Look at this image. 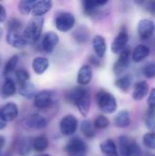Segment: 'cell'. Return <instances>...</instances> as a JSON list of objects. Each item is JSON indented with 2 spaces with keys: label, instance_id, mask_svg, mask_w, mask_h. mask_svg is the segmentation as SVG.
<instances>
[{
  "label": "cell",
  "instance_id": "6da1fadb",
  "mask_svg": "<svg viewBox=\"0 0 155 156\" xmlns=\"http://www.w3.org/2000/svg\"><path fill=\"white\" fill-rule=\"evenodd\" d=\"M67 100L76 105L79 113L86 117L90 108V99L88 90L82 87H76L67 94Z\"/></svg>",
  "mask_w": 155,
  "mask_h": 156
},
{
  "label": "cell",
  "instance_id": "7a4b0ae2",
  "mask_svg": "<svg viewBox=\"0 0 155 156\" xmlns=\"http://www.w3.org/2000/svg\"><path fill=\"white\" fill-rule=\"evenodd\" d=\"M108 4V1H83V11L86 16L98 20L101 19L108 14V11L104 10V6Z\"/></svg>",
  "mask_w": 155,
  "mask_h": 156
},
{
  "label": "cell",
  "instance_id": "3957f363",
  "mask_svg": "<svg viewBox=\"0 0 155 156\" xmlns=\"http://www.w3.org/2000/svg\"><path fill=\"white\" fill-rule=\"evenodd\" d=\"M43 25H44V18L36 17V16L28 23L23 33V37L26 40L27 44H33L39 38L42 32Z\"/></svg>",
  "mask_w": 155,
  "mask_h": 156
},
{
  "label": "cell",
  "instance_id": "277c9868",
  "mask_svg": "<svg viewBox=\"0 0 155 156\" xmlns=\"http://www.w3.org/2000/svg\"><path fill=\"white\" fill-rule=\"evenodd\" d=\"M96 101L100 110L104 113H113L117 110V101L115 97L106 90H100L97 93Z\"/></svg>",
  "mask_w": 155,
  "mask_h": 156
},
{
  "label": "cell",
  "instance_id": "5b68a950",
  "mask_svg": "<svg viewBox=\"0 0 155 156\" xmlns=\"http://www.w3.org/2000/svg\"><path fill=\"white\" fill-rule=\"evenodd\" d=\"M55 26L60 32H68L75 25V16L69 12H59L55 16Z\"/></svg>",
  "mask_w": 155,
  "mask_h": 156
},
{
  "label": "cell",
  "instance_id": "8992f818",
  "mask_svg": "<svg viewBox=\"0 0 155 156\" xmlns=\"http://www.w3.org/2000/svg\"><path fill=\"white\" fill-rule=\"evenodd\" d=\"M65 150L69 156H85L88 148L84 141L79 137H73L67 143Z\"/></svg>",
  "mask_w": 155,
  "mask_h": 156
},
{
  "label": "cell",
  "instance_id": "52a82bcc",
  "mask_svg": "<svg viewBox=\"0 0 155 156\" xmlns=\"http://www.w3.org/2000/svg\"><path fill=\"white\" fill-rule=\"evenodd\" d=\"M132 58L131 49L130 48H126L119 56L118 60L115 62L113 66V72L117 76H122L129 68L130 61Z\"/></svg>",
  "mask_w": 155,
  "mask_h": 156
},
{
  "label": "cell",
  "instance_id": "ba28073f",
  "mask_svg": "<svg viewBox=\"0 0 155 156\" xmlns=\"http://www.w3.org/2000/svg\"><path fill=\"white\" fill-rule=\"evenodd\" d=\"M79 125V121L74 115H66L64 116L59 122L60 133L65 136L73 135Z\"/></svg>",
  "mask_w": 155,
  "mask_h": 156
},
{
  "label": "cell",
  "instance_id": "9c48e42d",
  "mask_svg": "<svg viewBox=\"0 0 155 156\" xmlns=\"http://www.w3.org/2000/svg\"><path fill=\"white\" fill-rule=\"evenodd\" d=\"M53 104V92L50 90H41L34 98V105L39 110H46Z\"/></svg>",
  "mask_w": 155,
  "mask_h": 156
},
{
  "label": "cell",
  "instance_id": "30bf717a",
  "mask_svg": "<svg viewBox=\"0 0 155 156\" xmlns=\"http://www.w3.org/2000/svg\"><path fill=\"white\" fill-rule=\"evenodd\" d=\"M138 35L141 39L145 40L150 38L155 31V24L150 19H142L138 23L137 27Z\"/></svg>",
  "mask_w": 155,
  "mask_h": 156
},
{
  "label": "cell",
  "instance_id": "8fae6325",
  "mask_svg": "<svg viewBox=\"0 0 155 156\" xmlns=\"http://www.w3.org/2000/svg\"><path fill=\"white\" fill-rule=\"evenodd\" d=\"M128 40H129V37L126 30H121L111 43V51L114 54H118V53L121 54L126 48Z\"/></svg>",
  "mask_w": 155,
  "mask_h": 156
},
{
  "label": "cell",
  "instance_id": "7c38bea8",
  "mask_svg": "<svg viewBox=\"0 0 155 156\" xmlns=\"http://www.w3.org/2000/svg\"><path fill=\"white\" fill-rule=\"evenodd\" d=\"M58 41H59L58 36L55 32L53 31L47 32L44 35L42 41H41L42 49L47 53H51L54 50V48L57 47V45L58 44Z\"/></svg>",
  "mask_w": 155,
  "mask_h": 156
},
{
  "label": "cell",
  "instance_id": "4fadbf2b",
  "mask_svg": "<svg viewBox=\"0 0 155 156\" xmlns=\"http://www.w3.org/2000/svg\"><path fill=\"white\" fill-rule=\"evenodd\" d=\"M18 115V108L14 102H8L0 109V117L5 122H12Z\"/></svg>",
  "mask_w": 155,
  "mask_h": 156
},
{
  "label": "cell",
  "instance_id": "5bb4252c",
  "mask_svg": "<svg viewBox=\"0 0 155 156\" xmlns=\"http://www.w3.org/2000/svg\"><path fill=\"white\" fill-rule=\"evenodd\" d=\"M92 76H93V70H92L91 66L83 65L79 69V72H78V76H77L78 83L81 86H86L91 81Z\"/></svg>",
  "mask_w": 155,
  "mask_h": 156
},
{
  "label": "cell",
  "instance_id": "9a60e30c",
  "mask_svg": "<svg viewBox=\"0 0 155 156\" xmlns=\"http://www.w3.org/2000/svg\"><path fill=\"white\" fill-rule=\"evenodd\" d=\"M6 42L15 48H23L27 45L26 40L20 34L16 31H8L6 35Z\"/></svg>",
  "mask_w": 155,
  "mask_h": 156
},
{
  "label": "cell",
  "instance_id": "2e32d148",
  "mask_svg": "<svg viewBox=\"0 0 155 156\" xmlns=\"http://www.w3.org/2000/svg\"><path fill=\"white\" fill-rule=\"evenodd\" d=\"M92 47L96 56L99 58H102L107 50V44L105 38L100 35H96L92 39Z\"/></svg>",
  "mask_w": 155,
  "mask_h": 156
},
{
  "label": "cell",
  "instance_id": "e0dca14e",
  "mask_svg": "<svg viewBox=\"0 0 155 156\" xmlns=\"http://www.w3.org/2000/svg\"><path fill=\"white\" fill-rule=\"evenodd\" d=\"M26 124L28 127H30L32 129L41 130V129H44L45 127H47L48 121L44 116L38 114V113H34L28 117V119L26 121Z\"/></svg>",
  "mask_w": 155,
  "mask_h": 156
},
{
  "label": "cell",
  "instance_id": "ac0fdd59",
  "mask_svg": "<svg viewBox=\"0 0 155 156\" xmlns=\"http://www.w3.org/2000/svg\"><path fill=\"white\" fill-rule=\"evenodd\" d=\"M149 86L148 83L144 80L138 81L133 86V91H132V98L135 101H142L148 93Z\"/></svg>",
  "mask_w": 155,
  "mask_h": 156
},
{
  "label": "cell",
  "instance_id": "d6986e66",
  "mask_svg": "<svg viewBox=\"0 0 155 156\" xmlns=\"http://www.w3.org/2000/svg\"><path fill=\"white\" fill-rule=\"evenodd\" d=\"M52 7V2L48 0H42L37 1L34 8H33V15L36 17H42L43 15L47 14Z\"/></svg>",
  "mask_w": 155,
  "mask_h": 156
},
{
  "label": "cell",
  "instance_id": "ffe728a7",
  "mask_svg": "<svg viewBox=\"0 0 155 156\" xmlns=\"http://www.w3.org/2000/svg\"><path fill=\"white\" fill-rule=\"evenodd\" d=\"M49 67V61L45 57H37L32 61V69L37 75L43 74Z\"/></svg>",
  "mask_w": 155,
  "mask_h": 156
},
{
  "label": "cell",
  "instance_id": "44dd1931",
  "mask_svg": "<svg viewBox=\"0 0 155 156\" xmlns=\"http://www.w3.org/2000/svg\"><path fill=\"white\" fill-rule=\"evenodd\" d=\"M150 54V48L145 46V45H138L137 47L134 48L132 53V59L139 63L143 61L144 58H146Z\"/></svg>",
  "mask_w": 155,
  "mask_h": 156
},
{
  "label": "cell",
  "instance_id": "7402d4cb",
  "mask_svg": "<svg viewBox=\"0 0 155 156\" xmlns=\"http://www.w3.org/2000/svg\"><path fill=\"white\" fill-rule=\"evenodd\" d=\"M114 124L118 128H126L131 124L130 112L127 110H122L118 112L114 118Z\"/></svg>",
  "mask_w": 155,
  "mask_h": 156
},
{
  "label": "cell",
  "instance_id": "603a6c76",
  "mask_svg": "<svg viewBox=\"0 0 155 156\" xmlns=\"http://www.w3.org/2000/svg\"><path fill=\"white\" fill-rule=\"evenodd\" d=\"M100 149L101 153L106 156H119L116 144L111 139L102 142L100 144Z\"/></svg>",
  "mask_w": 155,
  "mask_h": 156
},
{
  "label": "cell",
  "instance_id": "cb8c5ba5",
  "mask_svg": "<svg viewBox=\"0 0 155 156\" xmlns=\"http://www.w3.org/2000/svg\"><path fill=\"white\" fill-rule=\"evenodd\" d=\"M18 92L19 94L26 98V99H28V100H31V99H34L37 93V89L35 87L34 84H32L31 82H26L25 84H22V85H19V89H18Z\"/></svg>",
  "mask_w": 155,
  "mask_h": 156
},
{
  "label": "cell",
  "instance_id": "d4e9b609",
  "mask_svg": "<svg viewBox=\"0 0 155 156\" xmlns=\"http://www.w3.org/2000/svg\"><path fill=\"white\" fill-rule=\"evenodd\" d=\"M80 131L83 133V135L88 139H91L96 135L94 123H92L90 120H84L81 122Z\"/></svg>",
  "mask_w": 155,
  "mask_h": 156
},
{
  "label": "cell",
  "instance_id": "484cf974",
  "mask_svg": "<svg viewBox=\"0 0 155 156\" xmlns=\"http://www.w3.org/2000/svg\"><path fill=\"white\" fill-rule=\"evenodd\" d=\"M33 149L37 153H42L48 147V140L45 135H39L33 140Z\"/></svg>",
  "mask_w": 155,
  "mask_h": 156
},
{
  "label": "cell",
  "instance_id": "4316f807",
  "mask_svg": "<svg viewBox=\"0 0 155 156\" xmlns=\"http://www.w3.org/2000/svg\"><path fill=\"white\" fill-rule=\"evenodd\" d=\"M130 144L131 140L125 136L122 135L119 138V156H130Z\"/></svg>",
  "mask_w": 155,
  "mask_h": 156
},
{
  "label": "cell",
  "instance_id": "83f0119b",
  "mask_svg": "<svg viewBox=\"0 0 155 156\" xmlns=\"http://www.w3.org/2000/svg\"><path fill=\"white\" fill-rule=\"evenodd\" d=\"M16 90V84L14 82L13 80L7 78L3 85H2V88H1V92H2V95L5 96V97H10V96H13L15 94Z\"/></svg>",
  "mask_w": 155,
  "mask_h": 156
},
{
  "label": "cell",
  "instance_id": "f1b7e54d",
  "mask_svg": "<svg viewBox=\"0 0 155 156\" xmlns=\"http://www.w3.org/2000/svg\"><path fill=\"white\" fill-rule=\"evenodd\" d=\"M132 80L130 75H124L115 80V86L122 91H128L132 85Z\"/></svg>",
  "mask_w": 155,
  "mask_h": 156
},
{
  "label": "cell",
  "instance_id": "f546056e",
  "mask_svg": "<svg viewBox=\"0 0 155 156\" xmlns=\"http://www.w3.org/2000/svg\"><path fill=\"white\" fill-rule=\"evenodd\" d=\"M37 1L35 0H23L20 1L18 4V10L23 15H27L31 11H33V8L36 5Z\"/></svg>",
  "mask_w": 155,
  "mask_h": 156
},
{
  "label": "cell",
  "instance_id": "4dcf8cb0",
  "mask_svg": "<svg viewBox=\"0 0 155 156\" xmlns=\"http://www.w3.org/2000/svg\"><path fill=\"white\" fill-rule=\"evenodd\" d=\"M74 35V37H75V40L79 43V44H83V43H86L89 39V36H90V33L88 32L87 28L84 27H79L75 33L73 34Z\"/></svg>",
  "mask_w": 155,
  "mask_h": 156
},
{
  "label": "cell",
  "instance_id": "1f68e13d",
  "mask_svg": "<svg viewBox=\"0 0 155 156\" xmlns=\"http://www.w3.org/2000/svg\"><path fill=\"white\" fill-rule=\"evenodd\" d=\"M17 63H18V56L17 55H14L12 56L8 61L6 62L5 66V69H4V76H8L10 75L12 72L15 71L16 66H17Z\"/></svg>",
  "mask_w": 155,
  "mask_h": 156
},
{
  "label": "cell",
  "instance_id": "d6a6232c",
  "mask_svg": "<svg viewBox=\"0 0 155 156\" xmlns=\"http://www.w3.org/2000/svg\"><path fill=\"white\" fill-rule=\"evenodd\" d=\"M33 142H31L28 139H24L20 142L19 147H18V152L21 156H26L29 154L31 148H33Z\"/></svg>",
  "mask_w": 155,
  "mask_h": 156
},
{
  "label": "cell",
  "instance_id": "836d02e7",
  "mask_svg": "<svg viewBox=\"0 0 155 156\" xmlns=\"http://www.w3.org/2000/svg\"><path fill=\"white\" fill-rule=\"evenodd\" d=\"M143 144L146 148L150 150H155V133H145L143 136Z\"/></svg>",
  "mask_w": 155,
  "mask_h": 156
},
{
  "label": "cell",
  "instance_id": "e575fe53",
  "mask_svg": "<svg viewBox=\"0 0 155 156\" xmlns=\"http://www.w3.org/2000/svg\"><path fill=\"white\" fill-rule=\"evenodd\" d=\"M109 125H110V121L104 115H98L94 120V126L97 129L104 130L107 127H109Z\"/></svg>",
  "mask_w": 155,
  "mask_h": 156
},
{
  "label": "cell",
  "instance_id": "d590c367",
  "mask_svg": "<svg viewBox=\"0 0 155 156\" xmlns=\"http://www.w3.org/2000/svg\"><path fill=\"white\" fill-rule=\"evenodd\" d=\"M16 80L18 82L19 85H22V84H25L26 82H28L29 79H30V76H29V73L24 69H19L16 71Z\"/></svg>",
  "mask_w": 155,
  "mask_h": 156
},
{
  "label": "cell",
  "instance_id": "8d00e7d4",
  "mask_svg": "<svg viewBox=\"0 0 155 156\" xmlns=\"http://www.w3.org/2000/svg\"><path fill=\"white\" fill-rule=\"evenodd\" d=\"M145 124L146 127L149 130L154 131L155 130V110H150L148 111L145 118Z\"/></svg>",
  "mask_w": 155,
  "mask_h": 156
},
{
  "label": "cell",
  "instance_id": "74e56055",
  "mask_svg": "<svg viewBox=\"0 0 155 156\" xmlns=\"http://www.w3.org/2000/svg\"><path fill=\"white\" fill-rule=\"evenodd\" d=\"M143 75L148 79L155 78V62H150L146 64L143 69Z\"/></svg>",
  "mask_w": 155,
  "mask_h": 156
},
{
  "label": "cell",
  "instance_id": "f35d334b",
  "mask_svg": "<svg viewBox=\"0 0 155 156\" xmlns=\"http://www.w3.org/2000/svg\"><path fill=\"white\" fill-rule=\"evenodd\" d=\"M130 156H142V150L134 141H131L130 144Z\"/></svg>",
  "mask_w": 155,
  "mask_h": 156
},
{
  "label": "cell",
  "instance_id": "ab89813d",
  "mask_svg": "<svg viewBox=\"0 0 155 156\" xmlns=\"http://www.w3.org/2000/svg\"><path fill=\"white\" fill-rule=\"evenodd\" d=\"M21 27V21L16 19V18H13L8 22V28L9 31H16L17 32V29H19Z\"/></svg>",
  "mask_w": 155,
  "mask_h": 156
},
{
  "label": "cell",
  "instance_id": "60d3db41",
  "mask_svg": "<svg viewBox=\"0 0 155 156\" xmlns=\"http://www.w3.org/2000/svg\"><path fill=\"white\" fill-rule=\"evenodd\" d=\"M147 102L150 110H155V89H153L151 90Z\"/></svg>",
  "mask_w": 155,
  "mask_h": 156
},
{
  "label": "cell",
  "instance_id": "b9f144b4",
  "mask_svg": "<svg viewBox=\"0 0 155 156\" xmlns=\"http://www.w3.org/2000/svg\"><path fill=\"white\" fill-rule=\"evenodd\" d=\"M146 10L155 16V0L146 3Z\"/></svg>",
  "mask_w": 155,
  "mask_h": 156
},
{
  "label": "cell",
  "instance_id": "7bdbcfd3",
  "mask_svg": "<svg viewBox=\"0 0 155 156\" xmlns=\"http://www.w3.org/2000/svg\"><path fill=\"white\" fill-rule=\"evenodd\" d=\"M6 18V11L5 9V7L0 4V23L4 22Z\"/></svg>",
  "mask_w": 155,
  "mask_h": 156
},
{
  "label": "cell",
  "instance_id": "ee69618b",
  "mask_svg": "<svg viewBox=\"0 0 155 156\" xmlns=\"http://www.w3.org/2000/svg\"><path fill=\"white\" fill-rule=\"evenodd\" d=\"M90 62L94 65V66H97V67H100L101 65L100 61V58H98V57L96 58L95 56H90Z\"/></svg>",
  "mask_w": 155,
  "mask_h": 156
},
{
  "label": "cell",
  "instance_id": "f6af8a7d",
  "mask_svg": "<svg viewBox=\"0 0 155 156\" xmlns=\"http://www.w3.org/2000/svg\"><path fill=\"white\" fill-rule=\"evenodd\" d=\"M5 138H4L2 135H0V152H2V149H3V147L5 146Z\"/></svg>",
  "mask_w": 155,
  "mask_h": 156
},
{
  "label": "cell",
  "instance_id": "bcb514c9",
  "mask_svg": "<svg viewBox=\"0 0 155 156\" xmlns=\"http://www.w3.org/2000/svg\"><path fill=\"white\" fill-rule=\"evenodd\" d=\"M6 126V122H5L1 117H0V130H3Z\"/></svg>",
  "mask_w": 155,
  "mask_h": 156
},
{
  "label": "cell",
  "instance_id": "7dc6e473",
  "mask_svg": "<svg viewBox=\"0 0 155 156\" xmlns=\"http://www.w3.org/2000/svg\"><path fill=\"white\" fill-rule=\"evenodd\" d=\"M40 156H50V155H48V154H43V155H40Z\"/></svg>",
  "mask_w": 155,
  "mask_h": 156
},
{
  "label": "cell",
  "instance_id": "c3c4849f",
  "mask_svg": "<svg viewBox=\"0 0 155 156\" xmlns=\"http://www.w3.org/2000/svg\"><path fill=\"white\" fill-rule=\"evenodd\" d=\"M1 35H2V31H1V28H0V37H1Z\"/></svg>",
  "mask_w": 155,
  "mask_h": 156
},
{
  "label": "cell",
  "instance_id": "681fc988",
  "mask_svg": "<svg viewBox=\"0 0 155 156\" xmlns=\"http://www.w3.org/2000/svg\"><path fill=\"white\" fill-rule=\"evenodd\" d=\"M0 156H2V152H0Z\"/></svg>",
  "mask_w": 155,
  "mask_h": 156
},
{
  "label": "cell",
  "instance_id": "f907efd6",
  "mask_svg": "<svg viewBox=\"0 0 155 156\" xmlns=\"http://www.w3.org/2000/svg\"><path fill=\"white\" fill-rule=\"evenodd\" d=\"M151 156H155V154H153V155H151Z\"/></svg>",
  "mask_w": 155,
  "mask_h": 156
}]
</instances>
